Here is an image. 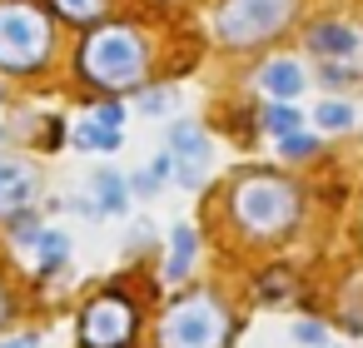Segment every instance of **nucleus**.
Masks as SVG:
<instances>
[{
	"mask_svg": "<svg viewBox=\"0 0 363 348\" xmlns=\"http://www.w3.org/2000/svg\"><path fill=\"white\" fill-rule=\"evenodd\" d=\"M6 229H11V239H16V244H26V249H35V244H40V234H45V224H40V214H35V209L11 214V219H6Z\"/></svg>",
	"mask_w": 363,
	"mask_h": 348,
	"instance_id": "2eb2a0df",
	"label": "nucleus"
},
{
	"mask_svg": "<svg viewBox=\"0 0 363 348\" xmlns=\"http://www.w3.org/2000/svg\"><path fill=\"white\" fill-rule=\"evenodd\" d=\"M348 80H353L348 65H323V85H348Z\"/></svg>",
	"mask_w": 363,
	"mask_h": 348,
	"instance_id": "a878e982",
	"label": "nucleus"
},
{
	"mask_svg": "<svg viewBox=\"0 0 363 348\" xmlns=\"http://www.w3.org/2000/svg\"><path fill=\"white\" fill-rule=\"evenodd\" d=\"M234 343V313L214 288H189L164 303L155 323V348H229Z\"/></svg>",
	"mask_w": 363,
	"mask_h": 348,
	"instance_id": "f257e3e1",
	"label": "nucleus"
},
{
	"mask_svg": "<svg viewBox=\"0 0 363 348\" xmlns=\"http://www.w3.org/2000/svg\"><path fill=\"white\" fill-rule=\"evenodd\" d=\"M194 254H199V234L189 224H174L169 229V259H164V279L169 284H184L189 269H194Z\"/></svg>",
	"mask_w": 363,
	"mask_h": 348,
	"instance_id": "9d476101",
	"label": "nucleus"
},
{
	"mask_svg": "<svg viewBox=\"0 0 363 348\" xmlns=\"http://www.w3.org/2000/svg\"><path fill=\"white\" fill-rule=\"evenodd\" d=\"M95 125H105V130H120V125H125V105H115V100L95 105Z\"/></svg>",
	"mask_w": 363,
	"mask_h": 348,
	"instance_id": "412c9836",
	"label": "nucleus"
},
{
	"mask_svg": "<svg viewBox=\"0 0 363 348\" xmlns=\"http://www.w3.org/2000/svg\"><path fill=\"white\" fill-rule=\"evenodd\" d=\"M35 189H40V179H35L30 164H21V159H0V219H11V214L30 209V204H35Z\"/></svg>",
	"mask_w": 363,
	"mask_h": 348,
	"instance_id": "6e6552de",
	"label": "nucleus"
},
{
	"mask_svg": "<svg viewBox=\"0 0 363 348\" xmlns=\"http://www.w3.org/2000/svg\"><path fill=\"white\" fill-rule=\"evenodd\" d=\"M169 159H174V179L184 189H199L204 174H209V140H204V130L189 125V120H179L169 130Z\"/></svg>",
	"mask_w": 363,
	"mask_h": 348,
	"instance_id": "0eeeda50",
	"label": "nucleus"
},
{
	"mask_svg": "<svg viewBox=\"0 0 363 348\" xmlns=\"http://www.w3.org/2000/svg\"><path fill=\"white\" fill-rule=\"evenodd\" d=\"M50 55V16L30 0H0V70H40Z\"/></svg>",
	"mask_w": 363,
	"mask_h": 348,
	"instance_id": "39448f33",
	"label": "nucleus"
},
{
	"mask_svg": "<svg viewBox=\"0 0 363 348\" xmlns=\"http://www.w3.org/2000/svg\"><path fill=\"white\" fill-rule=\"evenodd\" d=\"M30 254H35V274H40V279H60V274L70 269V234H65V229H45Z\"/></svg>",
	"mask_w": 363,
	"mask_h": 348,
	"instance_id": "1a4fd4ad",
	"label": "nucleus"
},
{
	"mask_svg": "<svg viewBox=\"0 0 363 348\" xmlns=\"http://www.w3.org/2000/svg\"><path fill=\"white\" fill-rule=\"evenodd\" d=\"M308 45H313V55H333V60H343V55L358 50V35H353L348 26H318V30H308Z\"/></svg>",
	"mask_w": 363,
	"mask_h": 348,
	"instance_id": "f8f14e48",
	"label": "nucleus"
},
{
	"mask_svg": "<svg viewBox=\"0 0 363 348\" xmlns=\"http://www.w3.org/2000/svg\"><path fill=\"white\" fill-rule=\"evenodd\" d=\"M318 125H323V130H348V125H353V110H348L343 100H323V105H318Z\"/></svg>",
	"mask_w": 363,
	"mask_h": 348,
	"instance_id": "a211bd4d",
	"label": "nucleus"
},
{
	"mask_svg": "<svg viewBox=\"0 0 363 348\" xmlns=\"http://www.w3.org/2000/svg\"><path fill=\"white\" fill-rule=\"evenodd\" d=\"M140 338V303L110 284L95 288L75 313V348H135Z\"/></svg>",
	"mask_w": 363,
	"mask_h": 348,
	"instance_id": "20e7f679",
	"label": "nucleus"
},
{
	"mask_svg": "<svg viewBox=\"0 0 363 348\" xmlns=\"http://www.w3.org/2000/svg\"><path fill=\"white\" fill-rule=\"evenodd\" d=\"M0 348H40V333H6V338H0Z\"/></svg>",
	"mask_w": 363,
	"mask_h": 348,
	"instance_id": "393cba45",
	"label": "nucleus"
},
{
	"mask_svg": "<svg viewBox=\"0 0 363 348\" xmlns=\"http://www.w3.org/2000/svg\"><path fill=\"white\" fill-rule=\"evenodd\" d=\"M169 100H174L169 90H145V100H140V110H145V115H164V110H169Z\"/></svg>",
	"mask_w": 363,
	"mask_h": 348,
	"instance_id": "5701e85b",
	"label": "nucleus"
},
{
	"mask_svg": "<svg viewBox=\"0 0 363 348\" xmlns=\"http://www.w3.org/2000/svg\"><path fill=\"white\" fill-rule=\"evenodd\" d=\"M11 318H16V298H11V288H6V279H0V338H6V328H11Z\"/></svg>",
	"mask_w": 363,
	"mask_h": 348,
	"instance_id": "b1692460",
	"label": "nucleus"
},
{
	"mask_svg": "<svg viewBox=\"0 0 363 348\" xmlns=\"http://www.w3.org/2000/svg\"><path fill=\"white\" fill-rule=\"evenodd\" d=\"M264 125L284 140V135H298V110L294 105H274V110H264Z\"/></svg>",
	"mask_w": 363,
	"mask_h": 348,
	"instance_id": "f3484780",
	"label": "nucleus"
},
{
	"mask_svg": "<svg viewBox=\"0 0 363 348\" xmlns=\"http://www.w3.org/2000/svg\"><path fill=\"white\" fill-rule=\"evenodd\" d=\"M110 6V0H55V11L65 16V21H75V26H90V21H100V11Z\"/></svg>",
	"mask_w": 363,
	"mask_h": 348,
	"instance_id": "dca6fc26",
	"label": "nucleus"
},
{
	"mask_svg": "<svg viewBox=\"0 0 363 348\" xmlns=\"http://www.w3.org/2000/svg\"><path fill=\"white\" fill-rule=\"evenodd\" d=\"M279 150H284L289 159H303V155H313L318 145H313V135H284V140H279Z\"/></svg>",
	"mask_w": 363,
	"mask_h": 348,
	"instance_id": "aec40b11",
	"label": "nucleus"
},
{
	"mask_svg": "<svg viewBox=\"0 0 363 348\" xmlns=\"http://www.w3.org/2000/svg\"><path fill=\"white\" fill-rule=\"evenodd\" d=\"M229 209H234L239 229H249L254 239H274V234L294 229V219H298V189H294L284 174L254 169V174H244V179L234 184Z\"/></svg>",
	"mask_w": 363,
	"mask_h": 348,
	"instance_id": "f03ea898",
	"label": "nucleus"
},
{
	"mask_svg": "<svg viewBox=\"0 0 363 348\" xmlns=\"http://www.w3.org/2000/svg\"><path fill=\"white\" fill-rule=\"evenodd\" d=\"M145 40L130 26H100L90 30V40L80 45V75L100 90H130L145 80Z\"/></svg>",
	"mask_w": 363,
	"mask_h": 348,
	"instance_id": "7ed1b4c3",
	"label": "nucleus"
},
{
	"mask_svg": "<svg viewBox=\"0 0 363 348\" xmlns=\"http://www.w3.org/2000/svg\"><path fill=\"white\" fill-rule=\"evenodd\" d=\"M298 11V0H224L219 6V40L229 45H259L274 40Z\"/></svg>",
	"mask_w": 363,
	"mask_h": 348,
	"instance_id": "423d86ee",
	"label": "nucleus"
},
{
	"mask_svg": "<svg viewBox=\"0 0 363 348\" xmlns=\"http://www.w3.org/2000/svg\"><path fill=\"white\" fill-rule=\"evenodd\" d=\"M90 189H95V209H100V214H125V209H130V179H125V174L95 169Z\"/></svg>",
	"mask_w": 363,
	"mask_h": 348,
	"instance_id": "9b49d317",
	"label": "nucleus"
},
{
	"mask_svg": "<svg viewBox=\"0 0 363 348\" xmlns=\"http://www.w3.org/2000/svg\"><path fill=\"white\" fill-rule=\"evenodd\" d=\"M294 338H298V343H308V348H328V333H323V323H313V318L294 323Z\"/></svg>",
	"mask_w": 363,
	"mask_h": 348,
	"instance_id": "6ab92c4d",
	"label": "nucleus"
},
{
	"mask_svg": "<svg viewBox=\"0 0 363 348\" xmlns=\"http://www.w3.org/2000/svg\"><path fill=\"white\" fill-rule=\"evenodd\" d=\"M75 150H90V155H115L120 150V130H105V125H75Z\"/></svg>",
	"mask_w": 363,
	"mask_h": 348,
	"instance_id": "4468645a",
	"label": "nucleus"
},
{
	"mask_svg": "<svg viewBox=\"0 0 363 348\" xmlns=\"http://www.w3.org/2000/svg\"><path fill=\"white\" fill-rule=\"evenodd\" d=\"M264 90L269 95H279V100H294L298 90H303V70L294 65V60H274V65H264Z\"/></svg>",
	"mask_w": 363,
	"mask_h": 348,
	"instance_id": "ddd939ff",
	"label": "nucleus"
},
{
	"mask_svg": "<svg viewBox=\"0 0 363 348\" xmlns=\"http://www.w3.org/2000/svg\"><path fill=\"white\" fill-rule=\"evenodd\" d=\"M284 288H294V284H289L284 274H269V279L259 284V298H264V303H279V298H284Z\"/></svg>",
	"mask_w": 363,
	"mask_h": 348,
	"instance_id": "4be33fe9",
	"label": "nucleus"
}]
</instances>
